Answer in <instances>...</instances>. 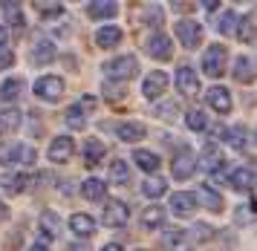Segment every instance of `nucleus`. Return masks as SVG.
<instances>
[{
    "label": "nucleus",
    "mask_w": 257,
    "mask_h": 251,
    "mask_svg": "<svg viewBox=\"0 0 257 251\" xmlns=\"http://www.w3.org/2000/svg\"><path fill=\"white\" fill-rule=\"evenodd\" d=\"M225 61H228V49L220 44H214L205 49V55H202V72L208 75V78H220L222 72H225Z\"/></svg>",
    "instance_id": "obj_1"
},
{
    "label": "nucleus",
    "mask_w": 257,
    "mask_h": 251,
    "mask_svg": "<svg viewBox=\"0 0 257 251\" xmlns=\"http://www.w3.org/2000/svg\"><path fill=\"white\" fill-rule=\"evenodd\" d=\"M104 72L110 75V81H127L139 72V61L133 55H121V58H113L104 64Z\"/></svg>",
    "instance_id": "obj_2"
},
{
    "label": "nucleus",
    "mask_w": 257,
    "mask_h": 251,
    "mask_svg": "<svg viewBox=\"0 0 257 251\" xmlns=\"http://www.w3.org/2000/svg\"><path fill=\"white\" fill-rule=\"evenodd\" d=\"M174 32H176L179 44L185 46V49H194V46H199V41H202V23L191 21V18H182V21L174 23Z\"/></svg>",
    "instance_id": "obj_3"
},
{
    "label": "nucleus",
    "mask_w": 257,
    "mask_h": 251,
    "mask_svg": "<svg viewBox=\"0 0 257 251\" xmlns=\"http://www.w3.org/2000/svg\"><path fill=\"white\" fill-rule=\"evenodd\" d=\"M194 171H197V153L191 148H179V153L174 156V179L185 182L194 176Z\"/></svg>",
    "instance_id": "obj_4"
},
{
    "label": "nucleus",
    "mask_w": 257,
    "mask_h": 251,
    "mask_svg": "<svg viewBox=\"0 0 257 251\" xmlns=\"http://www.w3.org/2000/svg\"><path fill=\"white\" fill-rule=\"evenodd\" d=\"M35 95L41 101H58L64 95V78L58 75H44V78L35 81Z\"/></svg>",
    "instance_id": "obj_5"
},
{
    "label": "nucleus",
    "mask_w": 257,
    "mask_h": 251,
    "mask_svg": "<svg viewBox=\"0 0 257 251\" xmlns=\"http://www.w3.org/2000/svg\"><path fill=\"white\" fill-rule=\"evenodd\" d=\"M127 217H130L127 205H124L121 199H110V202L104 205L101 222H104V225H110V228H121V225H127Z\"/></svg>",
    "instance_id": "obj_6"
},
{
    "label": "nucleus",
    "mask_w": 257,
    "mask_h": 251,
    "mask_svg": "<svg viewBox=\"0 0 257 251\" xmlns=\"http://www.w3.org/2000/svg\"><path fill=\"white\" fill-rule=\"evenodd\" d=\"M15 162L32 165L35 162V150L24 148V145H0V165H15Z\"/></svg>",
    "instance_id": "obj_7"
},
{
    "label": "nucleus",
    "mask_w": 257,
    "mask_h": 251,
    "mask_svg": "<svg viewBox=\"0 0 257 251\" xmlns=\"http://www.w3.org/2000/svg\"><path fill=\"white\" fill-rule=\"evenodd\" d=\"M72 153H75V142H72L70 136H55L52 139V145H49V162L64 165V162L72 159Z\"/></svg>",
    "instance_id": "obj_8"
},
{
    "label": "nucleus",
    "mask_w": 257,
    "mask_h": 251,
    "mask_svg": "<svg viewBox=\"0 0 257 251\" xmlns=\"http://www.w3.org/2000/svg\"><path fill=\"white\" fill-rule=\"evenodd\" d=\"M176 90L188 95V98H194L199 92V75L191 67H179L176 69Z\"/></svg>",
    "instance_id": "obj_9"
},
{
    "label": "nucleus",
    "mask_w": 257,
    "mask_h": 251,
    "mask_svg": "<svg viewBox=\"0 0 257 251\" xmlns=\"http://www.w3.org/2000/svg\"><path fill=\"white\" fill-rule=\"evenodd\" d=\"M148 55L156 58V61H171L174 55V46H171V38L162 32L151 35V41H148Z\"/></svg>",
    "instance_id": "obj_10"
},
{
    "label": "nucleus",
    "mask_w": 257,
    "mask_h": 251,
    "mask_svg": "<svg viewBox=\"0 0 257 251\" xmlns=\"http://www.w3.org/2000/svg\"><path fill=\"white\" fill-rule=\"evenodd\" d=\"M165 90H168V75H165L162 69H156V72H151L148 78H145V84H142V95L145 98H159V95H165Z\"/></svg>",
    "instance_id": "obj_11"
},
{
    "label": "nucleus",
    "mask_w": 257,
    "mask_h": 251,
    "mask_svg": "<svg viewBox=\"0 0 257 251\" xmlns=\"http://www.w3.org/2000/svg\"><path fill=\"white\" fill-rule=\"evenodd\" d=\"M222 165H225V156H222V150L217 145H205L202 150V168L214 176H222Z\"/></svg>",
    "instance_id": "obj_12"
},
{
    "label": "nucleus",
    "mask_w": 257,
    "mask_h": 251,
    "mask_svg": "<svg viewBox=\"0 0 257 251\" xmlns=\"http://www.w3.org/2000/svg\"><path fill=\"white\" fill-rule=\"evenodd\" d=\"M194 208H197V196H194V194L179 191V194L171 196V211H174L176 217H191V214H194Z\"/></svg>",
    "instance_id": "obj_13"
},
{
    "label": "nucleus",
    "mask_w": 257,
    "mask_h": 251,
    "mask_svg": "<svg viewBox=\"0 0 257 251\" xmlns=\"http://www.w3.org/2000/svg\"><path fill=\"white\" fill-rule=\"evenodd\" d=\"M205 98H208L211 110H217V113H231V95H228V90H222V87H211L208 92H205Z\"/></svg>",
    "instance_id": "obj_14"
},
{
    "label": "nucleus",
    "mask_w": 257,
    "mask_h": 251,
    "mask_svg": "<svg viewBox=\"0 0 257 251\" xmlns=\"http://www.w3.org/2000/svg\"><path fill=\"white\" fill-rule=\"evenodd\" d=\"M234 78L240 81V84H251V81L257 78V67L251 58L240 55L237 61H234Z\"/></svg>",
    "instance_id": "obj_15"
},
{
    "label": "nucleus",
    "mask_w": 257,
    "mask_h": 251,
    "mask_svg": "<svg viewBox=\"0 0 257 251\" xmlns=\"http://www.w3.org/2000/svg\"><path fill=\"white\" fill-rule=\"evenodd\" d=\"M228 182H231L234 191H251L254 182H257V176H254V171H248V168H237V171L228 176Z\"/></svg>",
    "instance_id": "obj_16"
},
{
    "label": "nucleus",
    "mask_w": 257,
    "mask_h": 251,
    "mask_svg": "<svg viewBox=\"0 0 257 251\" xmlns=\"http://www.w3.org/2000/svg\"><path fill=\"white\" fill-rule=\"evenodd\" d=\"M70 228L75 237H90L95 231V219L90 214H72L70 217Z\"/></svg>",
    "instance_id": "obj_17"
},
{
    "label": "nucleus",
    "mask_w": 257,
    "mask_h": 251,
    "mask_svg": "<svg viewBox=\"0 0 257 251\" xmlns=\"http://www.w3.org/2000/svg\"><path fill=\"white\" fill-rule=\"evenodd\" d=\"M116 136L121 142H139V139H145V124L142 121H124V124L116 127Z\"/></svg>",
    "instance_id": "obj_18"
},
{
    "label": "nucleus",
    "mask_w": 257,
    "mask_h": 251,
    "mask_svg": "<svg viewBox=\"0 0 257 251\" xmlns=\"http://www.w3.org/2000/svg\"><path fill=\"white\" fill-rule=\"evenodd\" d=\"M118 41H121V29H118V26H101V29L95 32V44L101 46V49L118 46Z\"/></svg>",
    "instance_id": "obj_19"
},
{
    "label": "nucleus",
    "mask_w": 257,
    "mask_h": 251,
    "mask_svg": "<svg viewBox=\"0 0 257 251\" xmlns=\"http://www.w3.org/2000/svg\"><path fill=\"white\" fill-rule=\"evenodd\" d=\"M116 12H118V3H113V0H95V3L87 6V15L95 18V21H101V18H113Z\"/></svg>",
    "instance_id": "obj_20"
},
{
    "label": "nucleus",
    "mask_w": 257,
    "mask_h": 251,
    "mask_svg": "<svg viewBox=\"0 0 257 251\" xmlns=\"http://www.w3.org/2000/svg\"><path fill=\"white\" fill-rule=\"evenodd\" d=\"M142 225H145V228H151V231L162 228V225H165V208L162 205L145 208V214H142Z\"/></svg>",
    "instance_id": "obj_21"
},
{
    "label": "nucleus",
    "mask_w": 257,
    "mask_h": 251,
    "mask_svg": "<svg viewBox=\"0 0 257 251\" xmlns=\"http://www.w3.org/2000/svg\"><path fill=\"white\" fill-rule=\"evenodd\" d=\"M133 162H136L145 173H156V171H159V165H162L159 156L151 153V150H136V153H133Z\"/></svg>",
    "instance_id": "obj_22"
},
{
    "label": "nucleus",
    "mask_w": 257,
    "mask_h": 251,
    "mask_svg": "<svg viewBox=\"0 0 257 251\" xmlns=\"http://www.w3.org/2000/svg\"><path fill=\"white\" fill-rule=\"evenodd\" d=\"M104 153H107V148H104V142H98V139H90L84 145V162L87 165H98V162L104 159Z\"/></svg>",
    "instance_id": "obj_23"
},
{
    "label": "nucleus",
    "mask_w": 257,
    "mask_h": 251,
    "mask_svg": "<svg viewBox=\"0 0 257 251\" xmlns=\"http://www.w3.org/2000/svg\"><path fill=\"white\" fill-rule=\"evenodd\" d=\"M199 199H202V205L208 208V211H214V214L222 211V196L217 194L211 185H202V188H199Z\"/></svg>",
    "instance_id": "obj_24"
},
{
    "label": "nucleus",
    "mask_w": 257,
    "mask_h": 251,
    "mask_svg": "<svg viewBox=\"0 0 257 251\" xmlns=\"http://www.w3.org/2000/svg\"><path fill=\"white\" fill-rule=\"evenodd\" d=\"M52 58H55L52 41H38V44L32 46V61H35V64H49Z\"/></svg>",
    "instance_id": "obj_25"
},
{
    "label": "nucleus",
    "mask_w": 257,
    "mask_h": 251,
    "mask_svg": "<svg viewBox=\"0 0 257 251\" xmlns=\"http://www.w3.org/2000/svg\"><path fill=\"white\" fill-rule=\"evenodd\" d=\"M81 194H84V199H104V194H107V185L101 182V179H87V182L81 185Z\"/></svg>",
    "instance_id": "obj_26"
},
{
    "label": "nucleus",
    "mask_w": 257,
    "mask_h": 251,
    "mask_svg": "<svg viewBox=\"0 0 257 251\" xmlns=\"http://www.w3.org/2000/svg\"><path fill=\"white\" fill-rule=\"evenodd\" d=\"M29 185L26 173H15V176H3V191L6 194H24V188Z\"/></svg>",
    "instance_id": "obj_27"
},
{
    "label": "nucleus",
    "mask_w": 257,
    "mask_h": 251,
    "mask_svg": "<svg viewBox=\"0 0 257 251\" xmlns=\"http://www.w3.org/2000/svg\"><path fill=\"white\" fill-rule=\"evenodd\" d=\"M21 127V113L18 110H3L0 113V136L3 133H15Z\"/></svg>",
    "instance_id": "obj_28"
},
{
    "label": "nucleus",
    "mask_w": 257,
    "mask_h": 251,
    "mask_svg": "<svg viewBox=\"0 0 257 251\" xmlns=\"http://www.w3.org/2000/svg\"><path fill=\"white\" fill-rule=\"evenodd\" d=\"M127 179H130V168H127V162H121V159L110 162V182H113V185H124Z\"/></svg>",
    "instance_id": "obj_29"
},
{
    "label": "nucleus",
    "mask_w": 257,
    "mask_h": 251,
    "mask_svg": "<svg viewBox=\"0 0 257 251\" xmlns=\"http://www.w3.org/2000/svg\"><path fill=\"white\" fill-rule=\"evenodd\" d=\"M58 217H55V214H44V217H41V234H44V240H55V234H58Z\"/></svg>",
    "instance_id": "obj_30"
},
{
    "label": "nucleus",
    "mask_w": 257,
    "mask_h": 251,
    "mask_svg": "<svg viewBox=\"0 0 257 251\" xmlns=\"http://www.w3.org/2000/svg\"><path fill=\"white\" fill-rule=\"evenodd\" d=\"M165 191H168V185H165V179H159V176H156V179H148V182L142 185V194L151 196V199H159Z\"/></svg>",
    "instance_id": "obj_31"
},
{
    "label": "nucleus",
    "mask_w": 257,
    "mask_h": 251,
    "mask_svg": "<svg viewBox=\"0 0 257 251\" xmlns=\"http://www.w3.org/2000/svg\"><path fill=\"white\" fill-rule=\"evenodd\" d=\"M18 95H21V81L18 78H9V81L0 84V98H3V101H15Z\"/></svg>",
    "instance_id": "obj_32"
},
{
    "label": "nucleus",
    "mask_w": 257,
    "mask_h": 251,
    "mask_svg": "<svg viewBox=\"0 0 257 251\" xmlns=\"http://www.w3.org/2000/svg\"><path fill=\"white\" fill-rule=\"evenodd\" d=\"M234 23H237V15H234L231 9H225L220 18H217V32L231 35V32H234Z\"/></svg>",
    "instance_id": "obj_33"
},
{
    "label": "nucleus",
    "mask_w": 257,
    "mask_h": 251,
    "mask_svg": "<svg viewBox=\"0 0 257 251\" xmlns=\"http://www.w3.org/2000/svg\"><path fill=\"white\" fill-rule=\"evenodd\" d=\"M67 124H70L72 130H84V124H87V121H84V113H81V107H78V104L67 110Z\"/></svg>",
    "instance_id": "obj_34"
},
{
    "label": "nucleus",
    "mask_w": 257,
    "mask_h": 251,
    "mask_svg": "<svg viewBox=\"0 0 257 251\" xmlns=\"http://www.w3.org/2000/svg\"><path fill=\"white\" fill-rule=\"evenodd\" d=\"M188 127H191V130H205V127H208V118H205V115H202V110H191V113H188Z\"/></svg>",
    "instance_id": "obj_35"
},
{
    "label": "nucleus",
    "mask_w": 257,
    "mask_h": 251,
    "mask_svg": "<svg viewBox=\"0 0 257 251\" xmlns=\"http://www.w3.org/2000/svg\"><path fill=\"white\" fill-rule=\"evenodd\" d=\"M237 38H240V41H251V38H257L254 23L248 21V18H243V21H240V26H237Z\"/></svg>",
    "instance_id": "obj_36"
},
{
    "label": "nucleus",
    "mask_w": 257,
    "mask_h": 251,
    "mask_svg": "<svg viewBox=\"0 0 257 251\" xmlns=\"http://www.w3.org/2000/svg\"><path fill=\"white\" fill-rule=\"evenodd\" d=\"M243 136H245L243 127H231V130H225V139H228V145H231V148H243V145H245Z\"/></svg>",
    "instance_id": "obj_37"
},
{
    "label": "nucleus",
    "mask_w": 257,
    "mask_h": 251,
    "mask_svg": "<svg viewBox=\"0 0 257 251\" xmlns=\"http://www.w3.org/2000/svg\"><path fill=\"white\" fill-rule=\"evenodd\" d=\"M104 95L107 98H113V101H118V98H124V87H113L110 81L104 84Z\"/></svg>",
    "instance_id": "obj_38"
},
{
    "label": "nucleus",
    "mask_w": 257,
    "mask_h": 251,
    "mask_svg": "<svg viewBox=\"0 0 257 251\" xmlns=\"http://www.w3.org/2000/svg\"><path fill=\"white\" fill-rule=\"evenodd\" d=\"M35 9L44 12V15H61V6H58V3H44V0H38Z\"/></svg>",
    "instance_id": "obj_39"
},
{
    "label": "nucleus",
    "mask_w": 257,
    "mask_h": 251,
    "mask_svg": "<svg viewBox=\"0 0 257 251\" xmlns=\"http://www.w3.org/2000/svg\"><path fill=\"white\" fill-rule=\"evenodd\" d=\"M168 242H171V245H182V242H188V234L182 228H174L168 234Z\"/></svg>",
    "instance_id": "obj_40"
},
{
    "label": "nucleus",
    "mask_w": 257,
    "mask_h": 251,
    "mask_svg": "<svg viewBox=\"0 0 257 251\" xmlns=\"http://www.w3.org/2000/svg\"><path fill=\"white\" fill-rule=\"evenodd\" d=\"M148 26H162V9H159V6H151V9H148Z\"/></svg>",
    "instance_id": "obj_41"
},
{
    "label": "nucleus",
    "mask_w": 257,
    "mask_h": 251,
    "mask_svg": "<svg viewBox=\"0 0 257 251\" xmlns=\"http://www.w3.org/2000/svg\"><path fill=\"white\" fill-rule=\"evenodd\" d=\"M12 64H15V52H12V49H6V46H3V49H0V69L12 67Z\"/></svg>",
    "instance_id": "obj_42"
},
{
    "label": "nucleus",
    "mask_w": 257,
    "mask_h": 251,
    "mask_svg": "<svg viewBox=\"0 0 257 251\" xmlns=\"http://www.w3.org/2000/svg\"><path fill=\"white\" fill-rule=\"evenodd\" d=\"M194 231H197V240H208L211 237V225H202V222H199Z\"/></svg>",
    "instance_id": "obj_43"
},
{
    "label": "nucleus",
    "mask_w": 257,
    "mask_h": 251,
    "mask_svg": "<svg viewBox=\"0 0 257 251\" xmlns=\"http://www.w3.org/2000/svg\"><path fill=\"white\" fill-rule=\"evenodd\" d=\"M101 251H124V248H121L118 242H107V245H104V248H101Z\"/></svg>",
    "instance_id": "obj_44"
},
{
    "label": "nucleus",
    "mask_w": 257,
    "mask_h": 251,
    "mask_svg": "<svg viewBox=\"0 0 257 251\" xmlns=\"http://www.w3.org/2000/svg\"><path fill=\"white\" fill-rule=\"evenodd\" d=\"M6 46V26H0V49Z\"/></svg>",
    "instance_id": "obj_45"
},
{
    "label": "nucleus",
    "mask_w": 257,
    "mask_h": 251,
    "mask_svg": "<svg viewBox=\"0 0 257 251\" xmlns=\"http://www.w3.org/2000/svg\"><path fill=\"white\" fill-rule=\"evenodd\" d=\"M29 251H49V248H47V245H44V242H38V245H32V248H29Z\"/></svg>",
    "instance_id": "obj_46"
},
{
    "label": "nucleus",
    "mask_w": 257,
    "mask_h": 251,
    "mask_svg": "<svg viewBox=\"0 0 257 251\" xmlns=\"http://www.w3.org/2000/svg\"><path fill=\"white\" fill-rule=\"evenodd\" d=\"M70 251H90L87 245H70Z\"/></svg>",
    "instance_id": "obj_47"
},
{
    "label": "nucleus",
    "mask_w": 257,
    "mask_h": 251,
    "mask_svg": "<svg viewBox=\"0 0 257 251\" xmlns=\"http://www.w3.org/2000/svg\"><path fill=\"white\" fill-rule=\"evenodd\" d=\"M0 219H6V205L0 202Z\"/></svg>",
    "instance_id": "obj_48"
},
{
    "label": "nucleus",
    "mask_w": 257,
    "mask_h": 251,
    "mask_svg": "<svg viewBox=\"0 0 257 251\" xmlns=\"http://www.w3.org/2000/svg\"><path fill=\"white\" fill-rule=\"evenodd\" d=\"M254 145H257V133H254Z\"/></svg>",
    "instance_id": "obj_49"
},
{
    "label": "nucleus",
    "mask_w": 257,
    "mask_h": 251,
    "mask_svg": "<svg viewBox=\"0 0 257 251\" xmlns=\"http://www.w3.org/2000/svg\"><path fill=\"white\" fill-rule=\"evenodd\" d=\"M139 251H145V248H139Z\"/></svg>",
    "instance_id": "obj_50"
}]
</instances>
